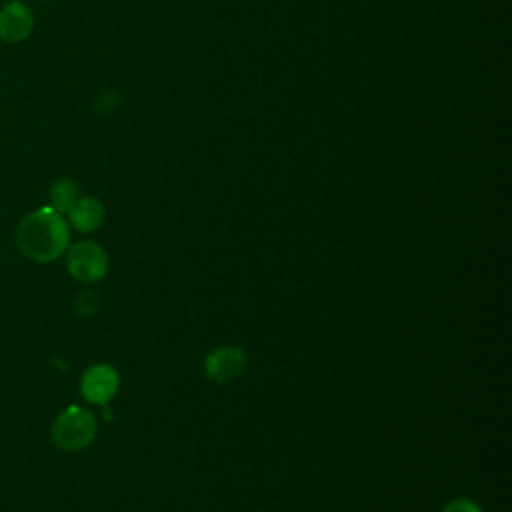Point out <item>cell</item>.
I'll list each match as a JSON object with an SVG mask.
<instances>
[{
	"mask_svg": "<svg viewBox=\"0 0 512 512\" xmlns=\"http://www.w3.org/2000/svg\"><path fill=\"white\" fill-rule=\"evenodd\" d=\"M442 512H482V508L470 500V498H456V500H450Z\"/></svg>",
	"mask_w": 512,
	"mask_h": 512,
	"instance_id": "cell-9",
	"label": "cell"
},
{
	"mask_svg": "<svg viewBox=\"0 0 512 512\" xmlns=\"http://www.w3.org/2000/svg\"><path fill=\"white\" fill-rule=\"evenodd\" d=\"M66 266L72 278L84 284H92L106 276L108 256L96 242L82 240L66 248Z\"/></svg>",
	"mask_w": 512,
	"mask_h": 512,
	"instance_id": "cell-3",
	"label": "cell"
},
{
	"mask_svg": "<svg viewBox=\"0 0 512 512\" xmlns=\"http://www.w3.org/2000/svg\"><path fill=\"white\" fill-rule=\"evenodd\" d=\"M94 416L80 408L68 406L52 424V442L64 450H82L96 438Z\"/></svg>",
	"mask_w": 512,
	"mask_h": 512,
	"instance_id": "cell-2",
	"label": "cell"
},
{
	"mask_svg": "<svg viewBox=\"0 0 512 512\" xmlns=\"http://www.w3.org/2000/svg\"><path fill=\"white\" fill-rule=\"evenodd\" d=\"M246 354L242 348L224 346L212 350L204 358V376L216 384H226L236 380L246 370Z\"/></svg>",
	"mask_w": 512,
	"mask_h": 512,
	"instance_id": "cell-5",
	"label": "cell"
},
{
	"mask_svg": "<svg viewBox=\"0 0 512 512\" xmlns=\"http://www.w3.org/2000/svg\"><path fill=\"white\" fill-rule=\"evenodd\" d=\"M78 186L68 180V178H62L58 182H54L52 190H50V202H52V208L60 214H66L72 204L78 200Z\"/></svg>",
	"mask_w": 512,
	"mask_h": 512,
	"instance_id": "cell-8",
	"label": "cell"
},
{
	"mask_svg": "<svg viewBox=\"0 0 512 512\" xmlns=\"http://www.w3.org/2000/svg\"><path fill=\"white\" fill-rule=\"evenodd\" d=\"M70 232L60 212L52 206H42L22 218L16 230L20 252L34 262H52L68 248Z\"/></svg>",
	"mask_w": 512,
	"mask_h": 512,
	"instance_id": "cell-1",
	"label": "cell"
},
{
	"mask_svg": "<svg viewBox=\"0 0 512 512\" xmlns=\"http://www.w3.org/2000/svg\"><path fill=\"white\" fill-rule=\"evenodd\" d=\"M34 28L32 10L14 0L0 8V40L6 44H18L30 36Z\"/></svg>",
	"mask_w": 512,
	"mask_h": 512,
	"instance_id": "cell-6",
	"label": "cell"
},
{
	"mask_svg": "<svg viewBox=\"0 0 512 512\" xmlns=\"http://www.w3.org/2000/svg\"><path fill=\"white\" fill-rule=\"evenodd\" d=\"M118 386H120V376L108 364H94L86 368L80 378L82 398L98 406H106L116 396Z\"/></svg>",
	"mask_w": 512,
	"mask_h": 512,
	"instance_id": "cell-4",
	"label": "cell"
},
{
	"mask_svg": "<svg viewBox=\"0 0 512 512\" xmlns=\"http://www.w3.org/2000/svg\"><path fill=\"white\" fill-rule=\"evenodd\" d=\"M70 218V224L78 232H94L102 226L104 220V206L100 200L92 196H78V200L72 204V208L66 212Z\"/></svg>",
	"mask_w": 512,
	"mask_h": 512,
	"instance_id": "cell-7",
	"label": "cell"
}]
</instances>
